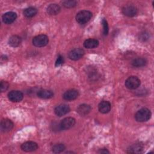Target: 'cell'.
Returning a JSON list of instances; mask_svg holds the SVG:
<instances>
[{
    "label": "cell",
    "instance_id": "6da1fadb",
    "mask_svg": "<svg viewBox=\"0 0 154 154\" xmlns=\"http://www.w3.org/2000/svg\"><path fill=\"white\" fill-rule=\"evenodd\" d=\"M151 111L147 108L139 109L135 114V119L138 122H144L149 120L151 117Z\"/></svg>",
    "mask_w": 154,
    "mask_h": 154
},
{
    "label": "cell",
    "instance_id": "7a4b0ae2",
    "mask_svg": "<svg viewBox=\"0 0 154 154\" xmlns=\"http://www.w3.org/2000/svg\"><path fill=\"white\" fill-rule=\"evenodd\" d=\"M92 16V13L88 10H82L76 15V20L80 24H85L88 22Z\"/></svg>",
    "mask_w": 154,
    "mask_h": 154
},
{
    "label": "cell",
    "instance_id": "3957f363",
    "mask_svg": "<svg viewBox=\"0 0 154 154\" xmlns=\"http://www.w3.org/2000/svg\"><path fill=\"white\" fill-rule=\"evenodd\" d=\"M141 84L140 79L135 76H131L126 79L125 82L126 87L130 90L137 88Z\"/></svg>",
    "mask_w": 154,
    "mask_h": 154
},
{
    "label": "cell",
    "instance_id": "277c9868",
    "mask_svg": "<svg viewBox=\"0 0 154 154\" xmlns=\"http://www.w3.org/2000/svg\"><path fill=\"white\" fill-rule=\"evenodd\" d=\"M49 42L48 37L45 34H40L34 37L32 39V44L36 47H43Z\"/></svg>",
    "mask_w": 154,
    "mask_h": 154
},
{
    "label": "cell",
    "instance_id": "5b68a950",
    "mask_svg": "<svg viewBox=\"0 0 154 154\" xmlns=\"http://www.w3.org/2000/svg\"><path fill=\"white\" fill-rule=\"evenodd\" d=\"M75 124V119L71 117H67L63 119L60 123V128L61 130H67L72 128Z\"/></svg>",
    "mask_w": 154,
    "mask_h": 154
},
{
    "label": "cell",
    "instance_id": "8992f818",
    "mask_svg": "<svg viewBox=\"0 0 154 154\" xmlns=\"http://www.w3.org/2000/svg\"><path fill=\"white\" fill-rule=\"evenodd\" d=\"M84 55V51L81 48H75L71 50L69 54V58L73 61H76L81 58Z\"/></svg>",
    "mask_w": 154,
    "mask_h": 154
},
{
    "label": "cell",
    "instance_id": "52a82bcc",
    "mask_svg": "<svg viewBox=\"0 0 154 154\" xmlns=\"http://www.w3.org/2000/svg\"><path fill=\"white\" fill-rule=\"evenodd\" d=\"M122 13L128 17H134L137 13V8L133 5H125L122 8Z\"/></svg>",
    "mask_w": 154,
    "mask_h": 154
},
{
    "label": "cell",
    "instance_id": "ba28073f",
    "mask_svg": "<svg viewBox=\"0 0 154 154\" xmlns=\"http://www.w3.org/2000/svg\"><path fill=\"white\" fill-rule=\"evenodd\" d=\"M23 93L18 90H12L8 94V99L13 102H19L23 99Z\"/></svg>",
    "mask_w": 154,
    "mask_h": 154
},
{
    "label": "cell",
    "instance_id": "9c48e42d",
    "mask_svg": "<svg viewBox=\"0 0 154 154\" xmlns=\"http://www.w3.org/2000/svg\"><path fill=\"white\" fill-rule=\"evenodd\" d=\"M70 111V107L67 104H60L55 108L54 112L58 117H61L66 115Z\"/></svg>",
    "mask_w": 154,
    "mask_h": 154
},
{
    "label": "cell",
    "instance_id": "30bf717a",
    "mask_svg": "<svg viewBox=\"0 0 154 154\" xmlns=\"http://www.w3.org/2000/svg\"><path fill=\"white\" fill-rule=\"evenodd\" d=\"M1 130L2 132H7L10 131L14 126L12 121L8 119H2L1 122Z\"/></svg>",
    "mask_w": 154,
    "mask_h": 154
},
{
    "label": "cell",
    "instance_id": "8fae6325",
    "mask_svg": "<svg viewBox=\"0 0 154 154\" xmlns=\"http://www.w3.org/2000/svg\"><path fill=\"white\" fill-rule=\"evenodd\" d=\"M17 18V14L16 13L13 11H8L5 13H4L2 15V19L4 23L6 24H11Z\"/></svg>",
    "mask_w": 154,
    "mask_h": 154
},
{
    "label": "cell",
    "instance_id": "7c38bea8",
    "mask_svg": "<svg viewBox=\"0 0 154 154\" xmlns=\"http://www.w3.org/2000/svg\"><path fill=\"white\" fill-rule=\"evenodd\" d=\"M20 147L22 150L26 152H29L36 150L38 149V145L34 141H26L23 143L21 145Z\"/></svg>",
    "mask_w": 154,
    "mask_h": 154
},
{
    "label": "cell",
    "instance_id": "4fadbf2b",
    "mask_svg": "<svg viewBox=\"0 0 154 154\" xmlns=\"http://www.w3.org/2000/svg\"><path fill=\"white\" fill-rule=\"evenodd\" d=\"M144 146L143 144L137 143L130 146L127 149V153H141L143 152Z\"/></svg>",
    "mask_w": 154,
    "mask_h": 154
},
{
    "label": "cell",
    "instance_id": "5bb4252c",
    "mask_svg": "<svg viewBox=\"0 0 154 154\" xmlns=\"http://www.w3.org/2000/svg\"><path fill=\"white\" fill-rule=\"evenodd\" d=\"M79 96V92L75 89H70L66 91L63 94V98L66 100H73L76 99Z\"/></svg>",
    "mask_w": 154,
    "mask_h": 154
},
{
    "label": "cell",
    "instance_id": "9a60e30c",
    "mask_svg": "<svg viewBox=\"0 0 154 154\" xmlns=\"http://www.w3.org/2000/svg\"><path fill=\"white\" fill-rule=\"evenodd\" d=\"M91 106L89 105L83 103L78 106L76 109V111L80 116H84L87 115L91 111Z\"/></svg>",
    "mask_w": 154,
    "mask_h": 154
},
{
    "label": "cell",
    "instance_id": "2e32d148",
    "mask_svg": "<svg viewBox=\"0 0 154 154\" xmlns=\"http://www.w3.org/2000/svg\"><path fill=\"white\" fill-rule=\"evenodd\" d=\"M99 111L102 114H106L109 112L111 109V103L106 100L100 102L98 105Z\"/></svg>",
    "mask_w": 154,
    "mask_h": 154
},
{
    "label": "cell",
    "instance_id": "e0dca14e",
    "mask_svg": "<svg viewBox=\"0 0 154 154\" xmlns=\"http://www.w3.org/2000/svg\"><path fill=\"white\" fill-rule=\"evenodd\" d=\"M37 96L42 99H50L54 96V93L51 90L42 89L37 91Z\"/></svg>",
    "mask_w": 154,
    "mask_h": 154
},
{
    "label": "cell",
    "instance_id": "ac0fdd59",
    "mask_svg": "<svg viewBox=\"0 0 154 154\" xmlns=\"http://www.w3.org/2000/svg\"><path fill=\"white\" fill-rule=\"evenodd\" d=\"M99 41L94 38H88L84 42V46L87 49H93L98 46Z\"/></svg>",
    "mask_w": 154,
    "mask_h": 154
},
{
    "label": "cell",
    "instance_id": "d6986e66",
    "mask_svg": "<svg viewBox=\"0 0 154 154\" xmlns=\"http://www.w3.org/2000/svg\"><path fill=\"white\" fill-rule=\"evenodd\" d=\"M60 7L56 4H51L47 7V13L49 15H57L60 11Z\"/></svg>",
    "mask_w": 154,
    "mask_h": 154
},
{
    "label": "cell",
    "instance_id": "ffe728a7",
    "mask_svg": "<svg viewBox=\"0 0 154 154\" xmlns=\"http://www.w3.org/2000/svg\"><path fill=\"white\" fill-rule=\"evenodd\" d=\"M22 42L21 37L17 35H13L9 38L8 44L12 47H17Z\"/></svg>",
    "mask_w": 154,
    "mask_h": 154
},
{
    "label": "cell",
    "instance_id": "44dd1931",
    "mask_svg": "<svg viewBox=\"0 0 154 154\" xmlns=\"http://www.w3.org/2000/svg\"><path fill=\"white\" fill-rule=\"evenodd\" d=\"M147 63V61L145 58L143 57H138L135 59H134L131 63L132 65L134 67H143L145 66Z\"/></svg>",
    "mask_w": 154,
    "mask_h": 154
},
{
    "label": "cell",
    "instance_id": "7402d4cb",
    "mask_svg": "<svg viewBox=\"0 0 154 154\" xmlns=\"http://www.w3.org/2000/svg\"><path fill=\"white\" fill-rule=\"evenodd\" d=\"M37 13V10L32 7H28L23 10V14L26 17H32Z\"/></svg>",
    "mask_w": 154,
    "mask_h": 154
},
{
    "label": "cell",
    "instance_id": "603a6c76",
    "mask_svg": "<svg viewBox=\"0 0 154 154\" xmlns=\"http://www.w3.org/2000/svg\"><path fill=\"white\" fill-rule=\"evenodd\" d=\"M65 149H66V147L63 144L58 143L53 146L52 148V150L55 153H59L63 152L65 150Z\"/></svg>",
    "mask_w": 154,
    "mask_h": 154
},
{
    "label": "cell",
    "instance_id": "cb8c5ba5",
    "mask_svg": "<svg viewBox=\"0 0 154 154\" xmlns=\"http://www.w3.org/2000/svg\"><path fill=\"white\" fill-rule=\"evenodd\" d=\"M63 5L66 7V8H73L76 6L77 5V2L75 0H67V1H64L63 2Z\"/></svg>",
    "mask_w": 154,
    "mask_h": 154
},
{
    "label": "cell",
    "instance_id": "d4e9b609",
    "mask_svg": "<svg viewBox=\"0 0 154 154\" xmlns=\"http://www.w3.org/2000/svg\"><path fill=\"white\" fill-rule=\"evenodd\" d=\"M102 25H103V34L105 35H106L108 34V31H109V28H108V25L107 21L105 19H103L102 21Z\"/></svg>",
    "mask_w": 154,
    "mask_h": 154
},
{
    "label": "cell",
    "instance_id": "484cf974",
    "mask_svg": "<svg viewBox=\"0 0 154 154\" xmlns=\"http://www.w3.org/2000/svg\"><path fill=\"white\" fill-rule=\"evenodd\" d=\"M8 87H9V84L7 81H2L1 82L0 88H1V92L5 91L8 88Z\"/></svg>",
    "mask_w": 154,
    "mask_h": 154
},
{
    "label": "cell",
    "instance_id": "4316f807",
    "mask_svg": "<svg viewBox=\"0 0 154 154\" xmlns=\"http://www.w3.org/2000/svg\"><path fill=\"white\" fill-rule=\"evenodd\" d=\"M149 38V34L146 32H141L139 34V40L141 41H146Z\"/></svg>",
    "mask_w": 154,
    "mask_h": 154
},
{
    "label": "cell",
    "instance_id": "83f0119b",
    "mask_svg": "<svg viewBox=\"0 0 154 154\" xmlns=\"http://www.w3.org/2000/svg\"><path fill=\"white\" fill-rule=\"evenodd\" d=\"M63 63H64V58H63V57L61 55H59L58 56V57H57V59L56 61H55V66L56 67L59 66L61 65Z\"/></svg>",
    "mask_w": 154,
    "mask_h": 154
},
{
    "label": "cell",
    "instance_id": "f1b7e54d",
    "mask_svg": "<svg viewBox=\"0 0 154 154\" xmlns=\"http://www.w3.org/2000/svg\"><path fill=\"white\" fill-rule=\"evenodd\" d=\"M99 153H109V152L106 149H101L98 151Z\"/></svg>",
    "mask_w": 154,
    "mask_h": 154
}]
</instances>
